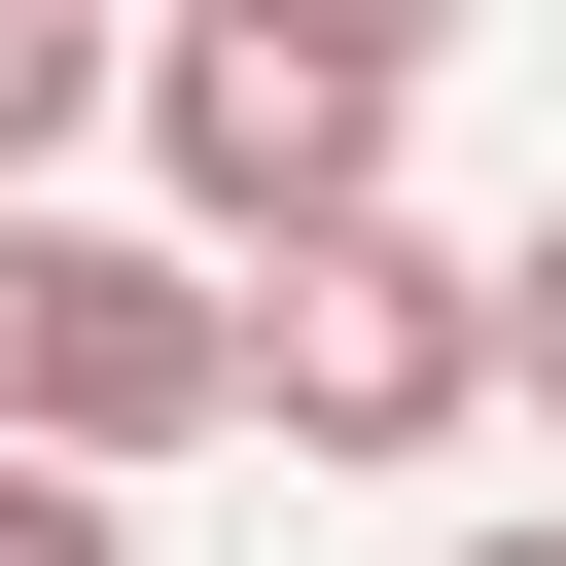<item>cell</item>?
Returning a JSON list of instances; mask_svg holds the SVG:
<instances>
[{"instance_id":"cell-1","label":"cell","mask_w":566,"mask_h":566,"mask_svg":"<svg viewBox=\"0 0 566 566\" xmlns=\"http://www.w3.org/2000/svg\"><path fill=\"white\" fill-rule=\"evenodd\" d=\"M531 354H495V248H424V212H318V248H248V424L283 460H460Z\"/></svg>"},{"instance_id":"cell-2","label":"cell","mask_w":566,"mask_h":566,"mask_svg":"<svg viewBox=\"0 0 566 566\" xmlns=\"http://www.w3.org/2000/svg\"><path fill=\"white\" fill-rule=\"evenodd\" d=\"M0 424H35V460H177V424H248V248H212V212L106 248V212L0 177Z\"/></svg>"},{"instance_id":"cell-3","label":"cell","mask_w":566,"mask_h":566,"mask_svg":"<svg viewBox=\"0 0 566 566\" xmlns=\"http://www.w3.org/2000/svg\"><path fill=\"white\" fill-rule=\"evenodd\" d=\"M389 35H318V0H177L142 35V142H177V212L212 248H318V212H389Z\"/></svg>"},{"instance_id":"cell-4","label":"cell","mask_w":566,"mask_h":566,"mask_svg":"<svg viewBox=\"0 0 566 566\" xmlns=\"http://www.w3.org/2000/svg\"><path fill=\"white\" fill-rule=\"evenodd\" d=\"M71 106H142V35H106V0H0V177H35Z\"/></svg>"},{"instance_id":"cell-5","label":"cell","mask_w":566,"mask_h":566,"mask_svg":"<svg viewBox=\"0 0 566 566\" xmlns=\"http://www.w3.org/2000/svg\"><path fill=\"white\" fill-rule=\"evenodd\" d=\"M0 566H142V531H106V460H35V424H0Z\"/></svg>"},{"instance_id":"cell-6","label":"cell","mask_w":566,"mask_h":566,"mask_svg":"<svg viewBox=\"0 0 566 566\" xmlns=\"http://www.w3.org/2000/svg\"><path fill=\"white\" fill-rule=\"evenodd\" d=\"M495 354H531V389H566V248H495Z\"/></svg>"},{"instance_id":"cell-7","label":"cell","mask_w":566,"mask_h":566,"mask_svg":"<svg viewBox=\"0 0 566 566\" xmlns=\"http://www.w3.org/2000/svg\"><path fill=\"white\" fill-rule=\"evenodd\" d=\"M318 35H389V71H424V35H460V0H318Z\"/></svg>"},{"instance_id":"cell-8","label":"cell","mask_w":566,"mask_h":566,"mask_svg":"<svg viewBox=\"0 0 566 566\" xmlns=\"http://www.w3.org/2000/svg\"><path fill=\"white\" fill-rule=\"evenodd\" d=\"M460 566H566V531H460Z\"/></svg>"}]
</instances>
